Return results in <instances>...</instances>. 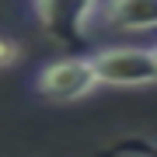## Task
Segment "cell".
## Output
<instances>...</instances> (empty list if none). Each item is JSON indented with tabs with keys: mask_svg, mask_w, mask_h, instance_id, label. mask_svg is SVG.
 Listing matches in <instances>:
<instances>
[{
	"mask_svg": "<svg viewBox=\"0 0 157 157\" xmlns=\"http://www.w3.org/2000/svg\"><path fill=\"white\" fill-rule=\"evenodd\" d=\"M35 21L42 25V32L59 45H67L70 52L84 49L91 25L98 21V4L101 0H28Z\"/></svg>",
	"mask_w": 157,
	"mask_h": 157,
	"instance_id": "1",
	"label": "cell"
},
{
	"mask_svg": "<svg viewBox=\"0 0 157 157\" xmlns=\"http://www.w3.org/2000/svg\"><path fill=\"white\" fill-rule=\"evenodd\" d=\"M32 84H35V91H39L45 101L70 105V101L87 98L91 91L98 87V73H94V63H91V52H87V56L70 52V56L42 63V67L35 70Z\"/></svg>",
	"mask_w": 157,
	"mask_h": 157,
	"instance_id": "2",
	"label": "cell"
},
{
	"mask_svg": "<svg viewBox=\"0 0 157 157\" xmlns=\"http://www.w3.org/2000/svg\"><path fill=\"white\" fill-rule=\"evenodd\" d=\"M98 84L108 87H150L157 84V56L143 45H108L91 52Z\"/></svg>",
	"mask_w": 157,
	"mask_h": 157,
	"instance_id": "3",
	"label": "cell"
},
{
	"mask_svg": "<svg viewBox=\"0 0 157 157\" xmlns=\"http://www.w3.org/2000/svg\"><path fill=\"white\" fill-rule=\"evenodd\" d=\"M98 21L112 32H154L157 0H101Z\"/></svg>",
	"mask_w": 157,
	"mask_h": 157,
	"instance_id": "4",
	"label": "cell"
},
{
	"mask_svg": "<svg viewBox=\"0 0 157 157\" xmlns=\"http://www.w3.org/2000/svg\"><path fill=\"white\" fill-rule=\"evenodd\" d=\"M101 157H157V143L147 136H126V140L112 143Z\"/></svg>",
	"mask_w": 157,
	"mask_h": 157,
	"instance_id": "5",
	"label": "cell"
},
{
	"mask_svg": "<svg viewBox=\"0 0 157 157\" xmlns=\"http://www.w3.org/2000/svg\"><path fill=\"white\" fill-rule=\"evenodd\" d=\"M17 56H21L17 42H14V39H7V35H0V70H7Z\"/></svg>",
	"mask_w": 157,
	"mask_h": 157,
	"instance_id": "6",
	"label": "cell"
},
{
	"mask_svg": "<svg viewBox=\"0 0 157 157\" xmlns=\"http://www.w3.org/2000/svg\"><path fill=\"white\" fill-rule=\"evenodd\" d=\"M150 49H154V56H157V42H154V45H150Z\"/></svg>",
	"mask_w": 157,
	"mask_h": 157,
	"instance_id": "7",
	"label": "cell"
}]
</instances>
